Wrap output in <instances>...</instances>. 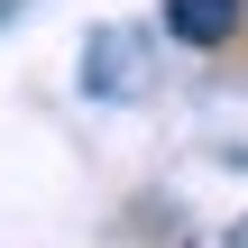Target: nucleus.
<instances>
[{"instance_id": "nucleus-1", "label": "nucleus", "mask_w": 248, "mask_h": 248, "mask_svg": "<svg viewBox=\"0 0 248 248\" xmlns=\"http://www.w3.org/2000/svg\"><path fill=\"white\" fill-rule=\"evenodd\" d=\"M83 92H92V101H147V92H156L147 37H138V28H92V46H83Z\"/></svg>"}, {"instance_id": "nucleus-2", "label": "nucleus", "mask_w": 248, "mask_h": 248, "mask_svg": "<svg viewBox=\"0 0 248 248\" xmlns=\"http://www.w3.org/2000/svg\"><path fill=\"white\" fill-rule=\"evenodd\" d=\"M239 18H248V0H166V28L184 46H230Z\"/></svg>"}, {"instance_id": "nucleus-3", "label": "nucleus", "mask_w": 248, "mask_h": 248, "mask_svg": "<svg viewBox=\"0 0 248 248\" xmlns=\"http://www.w3.org/2000/svg\"><path fill=\"white\" fill-rule=\"evenodd\" d=\"M239 248H248V221H239Z\"/></svg>"}]
</instances>
